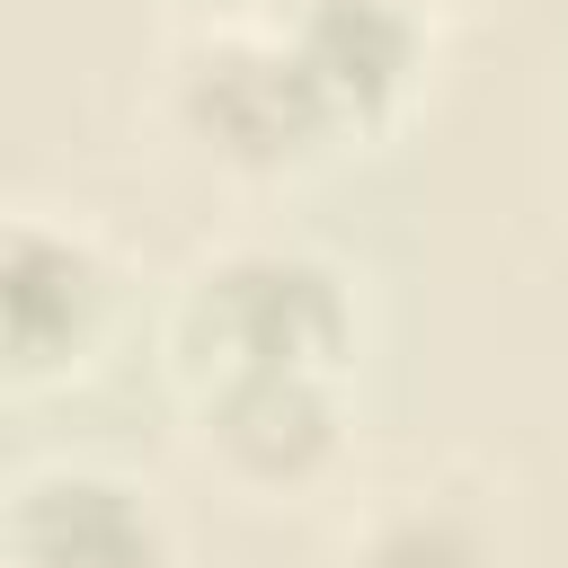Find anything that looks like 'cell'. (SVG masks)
<instances>
[{"mask_svg": "<svg viewBox=\"0 0 568 568\" xmlns=\"http://www.w3.org/2000/svg\"><path fill=\"white\" fill-rule=\"evenodd\" d=\"M195 453L240 497H302L346 462V399L337 373H266L195 390Z\"/></svg>", "mask_w": 568, "mask_h": 568, "instance_id": "277c9868", "label": "cell"}, {"mask_svg": "<svg viewBox=\"0 0 568 568\" xmlns=\"http://www.w3.org/2000/svg\"><path fill=\"white\" fill-rule=\"evenodd\" d=\"M284 44L337 133H382L426 80V0H293Z\"/></svg>", "mask_w": 568, "mask_h": 568, "instance_id": "5b68a950", "label": "cell"}, {"mask_svg": "<svg viewBox=\"0 0 568 568\" xmlns=\"http://www.w3.org/2000/svg\"><path fill=\"white\" fill-rule=\"evenodd\" d=\"M355 355V284L293 240H240L195 257L169 311V364L195 390L266 382V373H346Z\"/></svg>", "mask_w": 568, "mask_h": 568, "instance_id": "6da1fadb", "label": "cell"}, {"mask_svg": "<svg viewBox=\"0 0 568 568\" xmlns=\"http://www.w3.org/2000/svg\"><path fill=\"white\" fill-rule=\"evenodd\" d=\"M9 568H178V532L133 479L62 462L18 479Z\"/></svg>", "mask_w": 568, "mask_h": 568, "instance_id": "8992f818", "label": "cell"}, {"mask_svg": "<svg viewBox=\"0 0 568 568\" xmlns=\"http://www.w3.org/2000/svg\"><path fill=\"white\" fill-rule=\"evenodd\" d=\"M337 568H506V559H497V532H488L479 506L408 488V497H382L346 532Z\"/></svg>", "mask_w": 568, "mask_h": 568, "instance_id": "52a82bcc", "label": "cell"}, {"mask_svg": "<svg viewBox=\"0 0 568 568\" xmlns=\"http://www.w3.org/2000/svg\"><path fill=\"white\" fill-rule=\"evenodd\" d=\"M169 9H186L195 36H204V27H284L293 0H169Z\"/></svg>", "mask_w": 568, "mask_h": 568, "instance_id": "ba28073f", "label": "cell"}, {"mask_svg": "<svg viewBox=\"0 0 568 568\" xmlns=\"http://www.w3.org/2000/svg\"><path fill=\"white\" fill-rule=\"evenodd\" d=\"M169 124L231 178H293L337 133L320 89L302 80L284 27H204L169 62Z\"/></svg>", "mask_w": 568, "mask_h": 568, "instance_id": "7a4b0ae2", "label": "cell"}, {"mask_svg": "<svg viewBox=\"0 0 568 568\" xmlns=\"http://www.w3.org/2000/svg\"><path fill=\"white\" fill-rule=\"evenodd\" d=\"M115 320V257L53 213H9L0 240V328H9V373L18 382H53L71 364H89V346Z\"/></svg>", "mask_w": 568, "mask_h": 568, "instance_id": "3957f363", "label": "cell"}]
</instances>
